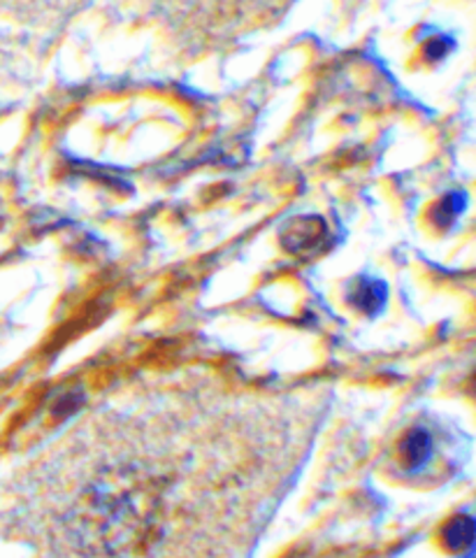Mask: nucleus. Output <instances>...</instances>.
I'll use <instances>...</instances> for the list:
<instances>
[{
  "instance_id": "1",
  "label": "nucleus",
  "mask_w": 476,
  "mask_h": 558,
  "mask_svg": "<svg viewBox=\"0 0 476 558\" xmlns=\"http://www.w3.org/2000/svg\"><path fill=\"white\" fill-rule=\"evenodd\" d=\"M158 510L156 484L135 468H112L75 500L65 529L75 549L117 556L147 537Z\"/></svg>"
},
{
  "instance_id": "2",
  "label": "nucleus",
  "mask_w": 476,
  "mask_h": 558,
  "mask_svg": "<svg viewBox=\"0 0 476 558\" xmlns=\"http://www.w3.org/2000/svg\"><path fill=\"white\" fill-rule=\"evenodd\" d=\"M442 539L449 551L465 556L469 551L476 549V519L472 517H455L451 519L444 531H442Z\"/></svg>"
},
{
  "instance_id": "3",
  "label": "nucleus",
  "mask_w": 476,
  "mask_h": 558,
  "mask_svg": "<svg viewBox=\"0 0 476 558\" xmlns=\"http://www.w3.org/2000/svg\"><path fill=\"white\" fill-rule=\"evenodd\" d=\"M400 453H402V463L410 470L423 468L432 457V435L426 428L410 430L404 435Z\"/></svg>"
},
{
  "instance_id": "4",
  "label": "nucleus",
  "mask_w": 476,
  "mask_h": 558,
  "mask_svg": "<svg viewBox=\"0 0 476 558\" xmlns=\"http://www.w3.org/2000/svg\"><path fill=\"white\" fill-rule=\"evenodd\" d=\"M351 303L365 314H377L386 305V284L373 277H361L351 289Z\"/></svg>"
},
{
  "instance_id": "5",
  "label": "nucleus",
  "mask_w": 476,
  "mask_h": 558,
  "mask_svg": "<svg viewBox=\"0 0 476 558\" xmlns=\"http://www.w3.org/2000/svg\"><path fill=\"white\" fill-rule=\"evenodd\" d=\"M465 209V196L463 194H449L435 209V221L439 226H451L455 217Z\"/></svg>"
},
{
  "instance_id": "6",
  "label": "nucleus",
  "mask_w": 476,
  "mask_h": 558,
  "mask_svg": "<svg viewBox=\"0 0 476 558\" xmlns=\"http://www.w3.org/2000/svg\"><path fill=\"white\" fill-rule=\"evenodd\" d=\"M449 49H451V43L447 38H435V40L428 43L426 54H428L430 61H439V59H444L449 54Z\"/></svg>"
},
{
  "instance_id": "7",
  "label": "nucleus",
  "mask_w": 476,
  "mask_h": 558,
  "mask_svg": "<svg viewBox=\"0 0 476 558\" xmlns=\"http://www.w3.org/2000/svg\"><path fill=\"white\" fill-rule=\"evenodd\" d=\"M474 384H476V381H474Z\"/></svg>"
}]
</instances>
